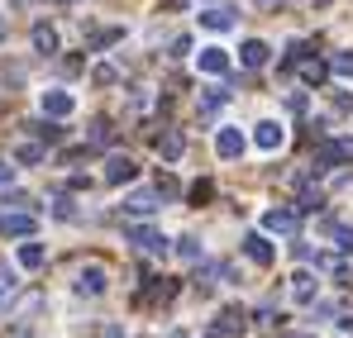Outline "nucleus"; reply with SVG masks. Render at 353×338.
Listing matches in <instances>:
<instances>
[{
  "label": "nucleus",
  "mask_w": 353,
  "mask_h": 338,
  "mask_svg": "<svg viewBox=\"0 0 353 338\" xmlns=\"http://www.w3.org/2000/svg\"><path fill=\"white\" fill-rule=\"evenodd\" d=\"M124 210H129V215H153V210H158V191H134V196L124 200Z\"/></svg>",
  "instance_id": "4468645a"
},
{
  "label": "nucleus",
  "mask_w": 353,
  "mask_h": 338,
  "mask_svg": "<svg viewBox=\"0 0 353 338\" xmlns=\"http://www.w3.org/2000/svg\"><path fill=\"white\" fill-rule=\"evenodd\" d=\"M263 229H268V233H292L296 229V210H287V205L268 210V215H263Z\"/></svg>",
  "instance_id": "423d86ee"
},
{
  "label": "nucleus",
  "mask_w": 353,
  "mask_h": 338,
  "mask_svg": "<svg viewBox=\"0 0 353 338\" xmlns=\"http://www.w3.org/2000/svg\"><path fill=\"white\" fill-rule=\"evenodd\" d=\"M253 143H258L263 153H277V148L287 143V129H282V124H272V119H263V124L253 129Z\"/></svg>",
  "instance_id": "f03ea898"
},
{
  "label": "nucleus",
  "mask_w": 353,
  "mask_h": 338,
  "mask_svg": "<svg viewBox=\"0 0 353 338\" xmlns=\"http://www.w3.org/2000/svg\"><path fill=\"white\" fill-rule=\"evenodd\" d=\"M176 253H181L186 262H196V257H201V243H196V238H181V243H176Z\"/></svg>",
  "instance_id": "a878e982"
},
{
  "label": "nucleus",
  "mask_w": 353,
  "mask_h": 338,
  "mask_svg": "<svg viewBox=\"0 0 353 338\" xmlns=\"http://www.w3.org/2000/svg\"><path fill=\"white\" fill-rule=\"evenodd\" d=\"M72 105H77V101H72L67 91H43V114H53V119H67V114H72Z\"/></svg>",
  "instance_id": "6e6552de"
},
{
  "label": "nucleus",
  "mask_w": 353,
  "mask_h": 338,
  "mask_svg": "<svg viewBox=\"0 0 353 338\" xmlns=\"http://www.w3.org/2000/svg\"><path fill=\"white\" fill-rule=\"evenodd\" d=\"M5 34H10V24H5V14H0V43H5Z\"/></svg>",
  "instance_id": "e433bc0d"
},
{
  "label": "nucleus",
  "mask_w": 353,
  "mask_h": 338,
  "mask_svg": "<svg viewBox=\"0 0 353 338\" xmlns=\"http://www.w3.org/2000/svg\"><path fill=\"white\" fill-rule=\"evenodd\" d=\"M0 233H5V238H24V233H34V215H0Z\"/></svg>",
  "instance_id": "9b49d317"
},
{
  "label": "nucleus",
  "mask_w": 353,
  "mask_h": 338,
  "mask_svg": "<svg viewBox=\"0 0 353 338\" xmlns=\"http://www.w3.org/2000/svg\"><path fill=\"white\" fill-rule=\"evenodd\" d=\"M10 181H14V167H10V162H0V186H10Z\"/></svg>",
  "instance_id": "f704fd0d"
},
{
  "label": "nucleus",
  "mask_w": 353,
  "mask_h": 338,
  "mask_svg": "<svg viewBox=\"0 0 353 338\" xmlns=\"http://www.w3.org/2000/svg\"><path fill=\"white\" fill-rule=\"evenodd\" d=\"M349 158H353V138H330V143L315 148V171L339 167V162H349Z\"/></svg>",
  "instance_id": "f257e3e1"
},
{
  "label": "nucleus",
  "mask_w": 353,
  "mask_h": 338,
  "mask_svg": "<svg viewBox=\"0 0 353 338\" xmlns=\"http://www.w3.org/2000/svg\"><path fill=\"white\" fill-rule=\"evenodd\" d=\"M196 62H201V72H210V76H225V72H230V53H225V48H201Z\"/></svg>",
  "instance_id": "0eeeda50"
},
{
  "label": "nucleus",
  "mask_w": 353,
  "mask_h": 338,
  "mask_svg": "<svg viewBox=\"0 0 353 338\" xmlns=\"http://www.w3.org/2000/svg\"><path fill=\"white\" fill-rule=\"evenodd\" d=\"M29 129H34L39 138H48V143H53V138H62V129H58V124H29Z\"/></svg>",
  "instance_id": "c85d7f7f"
},
{
  "label": "nucleus",
  "mask_w": 353,
  "mask_h": 338,
  "mask_svg": "<svg viewBox=\"0 0 353 338\" xmlns=\"http://www.w3.org/2000/svg\"><path fill=\"white\" fill-rule=\"evenodd\" d=\"M53 215H58V220H72L77 210H72V200H67V196H58V205H53Z\"/></svg>",
  "instance_id": "7c9ffc66"
},
{
  "label": "nucleus",
  "mask_w": 353,
  "mask_h": 338,
  "mask_svg": "<svg viewBox=\"0 0 353 338\" xmlns=\"http://www.w3.org/2000/svg\"><path fill=\"white\" fill-rule=\"evenodd\" d=\"M172 338H186V334H172Z\"/></svg>",
  "instance_id": "58836bf2"
},
{
  "label": "nucleus",
  "mask_w": 353,
  "mask_h": 338,
  "mask_svg": "<svg viewBox=\"0 0 353 338\" xmlns=\"http://www.w3.org/2000/svg\"><path fill=\"white\" fill-rule=\"evenodd\" d=\"M14 162H24V167H34V162H43V148H39V143H19V153H14Z\"/></svg>",
  "instance_id": "4be33fe9"
},
{
  "label": "nucleus",
  "mask_w": 353,
  "mask_h": 338,
  "mask_svg": "<svg viewBox=\"0 0 353 338\" xmlns=\"http://www.w3.org/2000/svg\"><path fill=\"white\" fill-rule=\"evenodd\" d=\"M301 76H305L310 86H320V81L330 76V67H325V62H301Z\"/></svg>",
  "instance_id": "412c9836"
},
{
  "label": "nucleus",
  "mask_w": 353,
  "mask_h": 338,
  "mask_svg": "<svg viewBox=\"0 0 353 338\" xmlns=\"http://www.w3.org/2000/svg\"><path fill=\"white\" fill-rule=\"evenodd\" d=\"M101 338H124V329H119V324H105V329H101Z\"/></svg>",
  "instance_id": "c9c22d12"
},
{
  "label": "nucleus",
  "mask_w": 353,
  "mask_h": 338,
  "mask_svg": "<svg viewBox=\"0 0 353 338\" xmlns=\"http://www.w3.org/2000/svg\"><path fill=\"white\" fill-rule=\"evenodd\" d=\"M215 153H220V158H239V153H243V134H239V129H220V134H215Z\"/></svg>",
  "instance_id": "1a4fd4ad"
},
{
  "label": "nucleus",
  "mask_w": 353,
  "mask_h": 338,
  "mask_svg": "<svg viewBox=\"0 0 353 338\" xmlns=\"http://www.w3.org/2000/svg\"><path fill=\"white\" fill-rule=\"evenodd\" d=\"M34 48H39V53H58V34H53V24H34Z\"/></svg>",
  "instance_id": "f3484780"
},
{
  "label": "nucleus",
  "mask_w": 353,
  "mask_h": 338,
  "mask_svg": "<svg viewBox=\"0 0 353 338\" xmlns=\"http://www.w3.org/2000/svg\"><path fill=\"white\" fill-rule=\"evenodd\" d=\"M181 53H191V39L181 34V39H172V57H181Z\"/></svg>",
  "instance_id": "72a5a7b5"
},
{
  "label": "nucleus",
  "mask_w": 353,
  "mask_h": 338,
  "mask_svg": "<svg viewBox=\"0 0 353 338\" xmlns=\"http://www.w3.org/2000/svg\"><path fill=\"white\" fill-rule=\"evenodd\" d=\"M243 253H248L258 267H272V257H277V248L268 243V233H248V238H243Z\"/></svg>",
  "instance_id": "20e7f679"
},
{
  "label": "nucleus",
  "mask_w": 353,
  "mask_h": 338,
  "mask_svg": "<svg viewBox=\"0 0 353 338\" xmlns=\"http://www.w3.org/2000/svg\"><path fill=\"white\" fill-rule=\"evenodd\" d=\"M292 300H301V305L315 300V277H310V272H296L292 277Z\"/></svg>",
  "instance_id": "dca6fc26"
},
{
  "label": "nucleus",
  "mask_w": 353,
  "mask_h": 338,
  "mask_svg": "<svg viewBox=\"0 0 353 338\" xmlns=\"http://www.w3.org/2000/svg\"><path fill=\"white\" fill-rule=\"evenodd\" d=\"M263 5H282V0H263Z\"/></svg>",
  "instance_id": "4c0bfd02"
},
{
  "label": "nucleus",
  "mask_w": 353,
  "mask_h": 338,
  "mask_svg": "<svg viewBox=\"0 0 353 338\" xmlns=\"http://www.w3.org/2000/svg\"><path fill=\"white\" fill-rule=\"evenodd\" d=\"M330 67H334L339 76H353V53H339V57H334V62H330Z\"/></svg>",
  "instance_id": "cd10ccee"
},
{
  "label": "nucleus",
  "mask_w": 353,
  "mask_h": 338,
  "mask_svg": "<svg viewBox=\"0 0 353 338\" xmlns=\"http://www.w3.org/2000/svg\"><path fill=\"white\" fill-rule=\"evenodd\" d=\"M110 43H119V29H101L96 34V48H110Z\"/></svg>",
  "instance_id": "c756f323"
},
{
  "label": "nucleus",
  "mask_w": 353,
  "mask_h": 338,
  "mask_svg": "<svg viewBox=\"0 0 353 338\" xmlns=\"http://www.w3.org/2000/svg\"><path fill=\"white\" fill-rule=\"evenodd\" d=\"M10 291H14V282H10V277H0V310L10 305Z\"/></svg>",
  "instance_id": "473e14b6"
},
{
  "label": "nucleus",
  "mask_w": 353,
  "mask_h": 338,
  "mask_svg": "<svg viewBox=\"0 0 353 338\" xmlns=\"http://www.w3.org/2000/svg\"><path fill=\"white\" fill-rule=\"evenodd\" d=\"M129 243H134V248H143V253H153V257H163V253H168V238H163L158 229H129Z\"/></svg>",
  "instance_id": "7ed1b4c3"
},
{
  "label": "nucleus",
  "mask_w": 353,
  "mask_h": 338,
  "mask_svg": "<svg viewBox=\"0 0 353 338\" xmlns=\"http://www.w3.org/2000/svg\"><path fill=\"white\" fill-rule=\"evenodd\" d=\"M210 196H215V186H210V181H196V186H191V200H196V205H201V200H210Z\"/></svg>",
  "instance_id": "bb28decb"
},
{
  "label": "nucleus",
  "mask_w": 353,
  "mask_h": 338,
  "mask_svg": "<svg viewBox=\"0 0 353 338\" xmlns=\"http://www.w3.org/2000/svg\"><path fill=\"white\" fill-rule=\"evenodd\" d=\"M172 295H176V282H158L148 291V300H172Z\"/></svg>",
  "instance_id": "393cba45"
},
{
  "label": "nucleus",
  "mask_w": 353,
  "mask_h": 338,
  "mask_svg": "<svg viewBox=\"0 0 353 338\" xmlns=\"http://www.w3.org/2000/svg\"><path fill=\"white\" fill-rule=\"evenodd\" d=\"M105 267H81V277H77V295H105Z\"/></svg>",
  "instance_id": "39448f33"
},
{
  "label": "nucleus",
  "mask_w": 353,
  "mask_h": 338,
  "mask_svg": "<svg viewBox=\"0 0 353 338\" xmlns=\"http://www.w3.org/2000/svg\"><path fill=\"white\" fill-rule=\"evenodd\" d=\"M134 171H139V167H134L129 158H119V153H115V158L105 162V181H110V186H119V181H134Z\"/></svg>",
  "instance_id": "ddd939ff"
},
{
  "label": "nucleus",
  "mask_w": 353,
  "mask_h": 338,
  "mask_svg": "<svg viewBox=\"0 0 353 338\" xmlns=\"http://www.w3.org/2000/svg\"><path fill=\"white\" fill-rule=\"evenodd\" d=\"M158 153H163V158H168V162H176V158H181V153H186V138H181V134H176V129H168V134H163V138H158Z\"/></svg>",
  "instance_id": "2eb2a0df"
},
{
  "label": "nucleus",
  "mask_w": 353,
  "mask_h": 338,
  "mask_svg": "<svg viewBox=\"0 0 353 338\" xmlns=\"http://www.w3.org/2000/svg\"><path fill=\"white\" fill-rule=\"evenodd\" d=\"M330 233H334V243H339V253H353V229L334 224V229H330Z\"/></svg>",
  "instance_id": "b1692460"
},
{
  "label": "nucleus",
  "mask_w": 353,
  "mask_h": 338,
  "mask_svg": "<svg viewBox=\"0 0 353 338\" xmlns=\"http://www.w3.org/2000/svg\"><path fill=\"white\" fill-rule=\"evenodd\" d=\"M220 329L225 334H243V310H220Z\"/></svg>",
  "instance_id": "aec40b11"
},
{
  "label": "nucleus",
  "mask_w": 353,
  "mask_h": 338,
  "mask_svg": "<svg viewBox=\"0 0 353 338\" xmlns=\"http://www.w3.org/2000/svg\"><path fill=\"white\" fill-rule=\"evenodd\" d=\"M225 101H230V91H220V86H215V91H205V96H201V114H205V119H210V114L220 110V105H225Z\"/></svg>",
  "instance_id": "6ab92c4d"
},
{
  "label": "nucleus",
  "mask_w": 353,
  "mask_h": 338,
  "mask_svg": "<svg viewBox=\"0 0 353 338\" xmlns=\"http://www.w3.org/2000/svg\"><path fill=\"white\" fill-rule=\"evenodd\" d=\"M115 81V67H96V86H110Z\"/></svg>",
  "instance_id": "2f4dec72"
},
{
  "label": "nucleus",
  "mask_w": 353,
  "mask_h": 338,
  "mask_svg": "<svg viewBox=\"0 0 353 338\" xmlns=\"http://www.w3.org/2000/svg\"><path fill=\"white\" fill-rule=\"evenodd\" d=\"M19 267H24V272L43 267V248H39V243H24V248H19Z\"/></svg>",
  "instance_id": "a211bd4d"
},
{
  "label": "nucleus",
  "mask_w": 353,
  "mask_h": 338,
  "mask_svg": "<svg viewBox=\"0 0 353 338\" xmlns=\"http://www.w3.org/2000/svg\"><path fill=\"white\" fill-rule=\"evenodd\" d=\"M201 24H205V29H215V34H225V29H234V10H225V5H210V10L201 14Z\"/></svg>",
  "instance_id": "9d476101"
},
{
  "label": "nucleus",
  "mask_w": 353,
  "mask_h": 338,
  "mask_svg": "<svg viewBox=\"0 0 353 338\" xmlns=\"http://www.w3.org/2000/svg\"><path fill=\"white\" fill-rule=\"evenodd\" d=\"M110 138H115V129H110L105 119H96V124H91V143L101 148V143H110Z\"/></svg>",
  "instance_id": "5701e85b"
},
{
  "label": "nucleus",
  "mask_w": 353,
  "mask_h": 338,
  "mask_svg": "<svg viewBox=\"0 0 353 338\" xmlns=\"http://www.w3.org/2000/svg\"><path fill=\"white\" fill-rule=\"evenodd\" d=\"M268 53H272V48H268L263 39H248V43L239 48V62H243V67H263V62H268Z\"/></svg>",
  "instance_id": "f8f14e48"
}]
</instances>
